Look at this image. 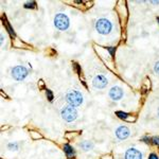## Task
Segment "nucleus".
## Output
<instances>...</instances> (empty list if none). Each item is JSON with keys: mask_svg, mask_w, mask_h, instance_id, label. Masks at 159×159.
Listing matches in <instances>:
<instances>
[{"mask_svg": "<svg viewBox=\"0 0 159 159\" xmlns=\"http://www.w3.org/2000/svg\"><path fill=\"white\" fill-rule=\"evenodd\" d=\"M148 159H159V158L157 157L156 154H151V155L148 156Z\"/></svg>", "mask_w": 159, "mask_h": 159, "instance_id": "obj_18", "label": "nucleus"}, {"mask_svg": "<svg viewBox=\"0 0 159 159\" xmlns=\"http://www.w3.org/2000/svg\"><path fill=\"white\" fill-rule=\"evenodd\" d=\"M157 20H158V22H159V17H158V18H157Z\"/></svg>", "mask_w": 159, "mask_h": 159, "instance_id": "obj_24", "label": "nucleus"}, {"mask_svg": "<svg viewBox=\"0 0 159 159\" xmlns=\"http://www.w3.org/2000/svg\"><path fill=\"white\" fill-rule=\"evenodd\" d=\"M157 115H158V117H159V108H158V110H157Z\"/></svg>", "mask_w": 159, "mask_h": 159, "instance_id": "obj_23", "label": "nucleus"}, {"mask_svg": "<svg viewBox=\"0 0 159 159\" xmlns=\"http://www.w3.org/2000/svg\"><path fill=\"white\" fill-rule=\"evenodd\" d=\"M64 150H65L66 155L69 156V157H71V156L75 155V151H74L73 148H71L69 144H65V145H64Z\"/></svg>", "mask_w": 159, "mask_h": 159, "instance_id": "obj_10", "label": "nucleus"}, {"mask_svg": "<svg viewBox=\"0 0 159 159\" xmlns=\"http://www.w3.org/2000/svg\"><path fill=\"white\" fill-rule=\"evenodd\" d=\"M107 83H108V80L106 79V76L102 75V74H98L92 80V85L97 89H103L104 87H106Z\"/></svg>", "mask_w": 159, "mask_h": 159, "instance_id": "obj_6", "label": "nucleus"}, {"mask_svg": "<svg viewBox=\"0 0 159 159\" xmlns=\"http://www.w3.org/2000/svg\"><path fill=\"white\" fill-rule=\"evenodd\" d=\"M32 6H35V2H29V3L25 4V7H27V9H31V7H33Z\"/></svg>", "mask_w": 159, "mask_h": 159, "instance_id": "obj_17", "label": "nucleus"}, {"mask_svg": "<svg viewBox=\"0 0 159 159\" xmlns=\"http://www.w3.org/2000/svg\"><path fill=\"white\" fill-rule=\"evenodd\" d=\"M83 96L78 90H70L66 94V101L69 105L73 107H78L83 103Z\"/></svg>", "mask_w": 159, "mask_h": 159, "instance_id": "obj_2", "label": "nucleus"}, {"mask_svg": "<svg viewBox=\"0 0 159 159\" xmlns=\"http://www.w3.org/2000/svg\"><path fill=\"white\" fill-rule=\"evenodd\" d=\"M54 25L57 30L61 31H66L70 25V21L67 15L63 14V13H58L57 15L54 17Z\"/></svg>", "mask_w": 159, "mask_h": 159, "instance_id": "obj_4", "label": "nucleus"}, {"mask_svg": "<svg viewBox=\"0 0 159 159\" xmlns=\"http://www.w3.org/2000/svg\"><path fill=\"white\" fill-rule=\"evenodd\" d=\"M117 114V116L120 118V119H126L127 117H129V114H126V112H123V111H117L116 112Z\"/></svg>", "mask_w": 159, "mask_h": 159, "instance_id": "obj_12", "label": "nucleus"}, {"mask_svg": "<svg viewBox=\"0 0 159 159\" xmlns=\"http://www.w3.org/2000/svg\"><path fill=\"white\" fill-rule=\"evenodd\" d=\"M61 118L66 122H73L74 120L78 119V110L71 105H66L61 110Z\"/></svg>", "mask_w": 159, "mask_h": 159, "instance_id": "obj_1", "label": "nucleus"}, {"mask_svg": "<svg viewBox=\"0 0 159 159\" xmlns=\"http://www.w3.org/2000/svg\"><path fill=\"white\" fill-rule=\"evenodd\" d=\"M28 74H29V71L24 66H16L12 69V76L16 81H24L28 76Z\"/></svg>", "mask_w": 159, "mask_h": 159, "instance_id": "obj_5", "label": "nucleus"}, {"mask_svg": "<svg viewBox=\"0 0 159 159\" xmlns=\"http://www.w3.org/2000/svg\"><path fill=\"white\" fill-rule=\"evenodd\" d=\"M152 142L154 143V144L159 145V137H153L152 138Z\"/></svg>", "mask_w": 159, "mask_h": 159, "instance_id": "obj_15", "label": "nucleus"}, {"mask_svg": "<svg viewBox=\"0 0 159 159\" xmlns=\"http://www.w3.org/2000/svg\"><path fill=\"white\" fill-rule=\"evenodd\" d=\"M47 98L49 99V101H52L53 100V93L51 90H47Z\"/></svg>", "mask_w": 159, "mask_h": 159, "instance_id": "obj_14", "label": "nucleus"}, {"mask_svg": "<svg viewBox=\"0 0 159 159\" xmlns=\"http://www.w3.org/2000/svg\"><path fill=\"white\" fill-rule=\"evenodd\" d=\"M80 147L83 148L84 151H89L92 148V143L89 142V141H84V142H82L81 144H80Z\"/></svg>", "mask_w": 159, "mask_h": 159, "instance_id": "obj_11", "label": "nucleus"}, {"mask_svg": "<svg viewBox=\"0 0 159 159\" xmlns=\"http://www.w3.org/2000/svg\"><path fill=\"white\" fill-rule=\"evenodd\" d=\"M130 132L129 129V127L126 126H119L116 129V136L119 138L120 140H125L129 137Z\"/></svg>", "mask_w": 159, "mask_h": 159, "instance_id": "obj_8", "label": "nucleus"}, {"mask_svg": "<svg viewBox=\"0 0 159 159\" xmlns=\"http://www.w3.org/2000/svg\"><path fill=\"white\" fill-rule=\"evenodd\" d=\"M142 140L143 141H147V143H150L151 142V139H150V138H148V137H143Z\"/></svg>", "mask_w": 159, "mask_h": 159, "instance_id": "obj_21", "label": "nucleus"}, {"mask_svg": "<svg viewBox=\"0 0 159 159\" xmlns=\"http://www.w3.org/2000/svg\"><path fill=\"white\" fill-rule=\"evenodd\" d=\"M109 97L111 98V100H114V101H119V100H121L123 97L122 88H120L119 86H114L109 90Z\"/></svg>", "mask_w": 159, "mask_h": 159, "instance_id": "obj_7", "label": "nucleus"}, {"mask_svg": "<svg viewBox=\"0 0 159 159\" xmlns=\"http://www.w3.org/2000/svg\"><path fill=\"white\" fill-rule=\"evenodd\" d=\"M96 30L98 31L100 34L107 35L111 32L112 24L106 18H100L96 24Z\"/></svg>", "mask_w": 159, "mask_h": 159, "instance_id": "obj_3", "label": "nucleus"}, {"mask_svg": "<svg viewBox=\"0 0 159 159\" xmlns=\"http://www.w3.org/2000/svg\"><path fill=\"white\" fill-rule=\"evenodd\" d=\"M9 148H15V150H17V148H18V145H17V144H9Z\"/></svg>", "mask_w": 159, "mask_h": 159, "instance_id": "obj_19", "label": "nucleus"}, {"mask_svg": "<svg viewBox=\"0 0 159 159\" xmlns=\"http://www.w3.org/2000/svg\"><path fill=\"white\" fill-rule=\"evenodd\" d=\"M154 71L157 74H159V61H157V63L155 64V66H154Z\"/></svg>", "mask_w": 159, "mask_h": 159, "instance_id": "obj_16", "label": "nucleus"}, {"mask_svg": "<svg viewBox=\"0 0 159 159\" xmlns=\"http://www.w3.org/2000/svg\"><path fill=\"white\" fill-rule=\"evenodd\" d=\"M6 27L7 28V30H9V33H10V35H11L12 37H14V33H13V29L11 27H10V25L7 24V22H6Z\"/></svg>", "mask_w": 159, "mask_h": 159, "instance_id": "obj_13", "label": "nucleus"}, {"mask_svg": "<svg viewBox=\"0 0 159 159\" xmlns=\"http://www.w3.org/2000/svg\"><path fill=\"white\" fill-rule=\"evenodd\" d=\"M102 159H112V158H111V156H103Z\"/></svg>", "mask_w": 159, "mask_h": 159, "instance_id": "obj_22", "label": "nucleus"}, {"mask_svg": "<svg viewBox=\"0 0 159 159\" xmlns=\"http://www.w3.org/2000/svg\"><path fill=\"white\" fill-rule=\"evenodd\" d=\"M108 51L110 52V54H111V55L115 54V48H108Z\"/></svg>", "mask_w": 159, "mask_h": 159, "instance_id": "obj_20", "label": "nucleus"}, {"mask_svg": "<svg viewBox=\"0 0 159 159\" xmlns=\"http://www.w3.org/2000/svg\"><path fill=\"white\" fill-rule=\"evenodd\" d=\"M125 159H142V154L137 148H129L125 152Z\"/></svg>", "mask_w": 159, "mask_h": 159, "instance_id": "obj_9", "label": "nucleus"}]
</instances>
